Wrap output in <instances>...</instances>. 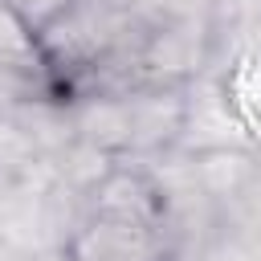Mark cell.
Returning <instances> with one entry per match:
<instances>
[{
    "label": "cell",
    "instance_id": "obj_1",
    "mask_svg": "<svg viewBox=\"0 0 261 261\" xmlns=\"http://www.w3.org/2000/svg\"><path fill=\"white\" fill-rule=\"evenodd\" d=\"M212 69V16L196 20H155L135 53L139 86H188Z\"/></svg>",
    "mask_w": 261,
    "mask_h": 261
},
{
    "label": "cell",
    "instance_id": "obj_2",
    "mask_svg": "<svg viewBox=\"0 0 261 261\" xmlns=\"http://www.w3.org/2000/svg\"><path fill=\"white\" fill-rule=\"evenodd\" d=\"M179 151L188 155H204V151H257L245 118L237 114V106L228 102L220 73L204 69L200 77H192L184 86V122H179Z\"/></svg>",
    "mask_w": 261,
    "mask_h": 261
},
{
    "label": "cell",
    "instance_id": "obj_3",
    "mask_svg": "<svg viewBox=\"0 0 261 261\" xmlns=\"http://www.w3.org/2000/svg\"><path fill=\"white\" fill-rule=\"evenodd\" d=\"M61 253L65 261H167V237L139 220L86 212Z\"/></svg>",
    "mask_w": 261,
    "mask_h": 261
},
{
    "label": "cell",
    "instance_id": "obj_4",
    "mask_svg": "<svg viewBox=\"0 0 261 261\" xmlns=\"http://www.w3.org/2000/svg\"><path fill=\"white\" fill-rule=\"evenodd\" d=\"M130 110V155L126 159H151L159 151H171L184 122V86H139L126 90Z\"/></svg>",
    "mask_w": 261,
    "mask_h": 261
},
{
    "label": "cell",
    "instance_id": "obj_5",
    "mask_svg": "<svg viewBox=\"0 0 261 261\" xmlns=\"http://www.w3.org/2000/svg\"><path fill=\"white\" fill-rule=\"evenodd\" d=\"M73 135L114 159L130 155V110L126 94H77L69 98Z\"/></svg>",
    "mask_w": 261,
    "mask_h": 261
},
{
    "label": "cell",
    "instance_id": "obj_6",
    "mask_svg": "<svg viewBox=\"0 0 261 261\" xmlns=\"http://www.w3.org/2000/svg\"><path fill=\"white\" fill-rule=\"evenodd\" d=\"M253 175H257V151H204V155H196V179L220 212L241 200V192L253 184Z\"/></svg>",
    "mask_w": 261,
    "mask_h": 261
},
{
    "label": "cell",
    "instance_id": "obj_7",
    "mask_svg": "<svg viewBox=\"0 0 261 261\" xmlns=\"http://www.w3.org/2000/svg\"><path fill=\"white\" fill-rule=\"evenodd\" d=\"M216 73H220L228 102L237 106V114L245 118V126H249V135L261 151V53H237Z\"/></svg>",
    "mask_w": 261,
    "mask_h": 261
},
{
    "label": "cell",
    "instance_id": "obj_8",
    "mask_svg": "<svg viewBox=\"0 0 261 261\" xmlns=\"http://www.w3.org/2000/svg\"><path fill=\"white\" fill-rule=\"evenodd\" d=\"M0 65H24V69L45 65L41 49H37V33L8 0H0Z\"/></svg>",
    "mask_w": 261,
    "mask_h": 261
}]
</instances>
